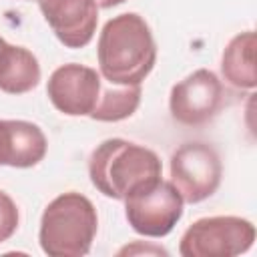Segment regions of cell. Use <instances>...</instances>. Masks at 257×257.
Listing matches in <instances>:
<instances>
[{
  "mask_svg": "<svg viewBox=\"0 0 257 257\" xmlns=\"http://www.w3.org/2000/svg\"><path fill=\"white\" fill-rule=\"evenodd\" d=\"M94 2H96L98 8H112V6H118V4H122L126 0H94Z\"/></svg>",
  "mask_w": 257,
  "mask_h": 257,
  "instance_id": "16",
  "label": "cell"
},
{
  "mask_svg": "<svg viewBox=\"0 0 257 257\" xmlns=\"http://www.w3.org/2000/svg\"><path fill=\"white\" fill-rule=\"evenodd\" d=\"M100 86V72L78 62H68L50 74L46 82V94L52 106L62 114L88 116L98 100Z\"/></svg>",
  "mask_w": 257,
  "mask_h": 257,
  "instance_id": "8",
  "label": "cell"
},
{
  "mask_svg": "<svg viewBox=\"0 0 257 257\" xmlns=\"http://www.w3.org/2000/svg\"><path fill=\"white\" fill-rule=\"evenodd\" d=\"M88 177L98 193L122 201L137 185L163 177V165L159 155L147 147L124 139H106L90 153Z\"/></svg>",
  "mask_w": 257,
  "mask_h": 257,
  "instance_id": "2",
  "label": "cell"
},
{
  "mask_svg": "<svg viewBox=\"0 0 257 257\" xmlns=\"http://www.w3.org/2000/svg\"><path fill=\"white\" fill-rule=\"evenodd\" d=\"M255 32L245 30L235 34L223 50L221 74L223 78L239 90H253L257 84L255 74Z\"/></svg>",
  "mask_w": 257,
  "mask_h": 257,
  "instance_id": "12",
  "label": "cell"
},
{
  "mask_svg": "<svg viewBox=\"0 0 257 257\" xmlns=\"http://www.w3.org/2000/svg\"><path fill=\"white\" fill-rule=\"evenodd\" d=\"M98 229L92 201L76 191L54 197L42 211L38 243L48 257H82Z\"/></svg>",
  "mask_w": 257,
  "mask_h": 257,
  "instance_id": "3",
  "label": "cell"
},
{
  "mask_svg": "<svg viewBox=\"0 0 257 257\" xmlns=\"http://www.w3.org/2000/svg\"><path fill=\"white\" fill-rule=\"evenodd\" d=\"M255 243V225L237 215L197 219L179 241L183 257H235Z\"/></svg>",
  "mask_w": 257,
  "mask_h": 257,
  "instance_id": "5",
  "label": "cell"
},
{
  "mask_svg": "<svg viewBox=\"0 0 257 257\" xmlns=\"http://www.w3.org/2000/svg\"><path fill=\"white\" fill-rule=\"evenodd\" d=\"M20 223V215H18V207L12 201V197L4 191H0V243L8 241Z\"/></svg>",
  "mask_w": 257,
  "mask_h": 257,
  "instance_id": "14",
  "label": "cell"
},
{
  "mask_svg": "<svg viewBox=\"0 0 257 257\" xmlns=\"http://www.w3.org/2000/svg\"><path fill=\"white\" fill-rule=\"evenodd\" d=\"M221 157L209 143L189 141L171 155V183L185 203L197 205L209 199L221 185Z\"/></svg>",
  "mask_w": 257,
  "mask_h": 257,
  "instance_id": "6",
  "label": "cell"
},
{
  "mask_svg": "<svg viewBox=\"0 0 257 257\" xmlns=\"http://www.w3.org/2000/svg\"><path fill=\"white\" fill-rule=\"evenodd\" d=\"M40 82L38 58L24 46L8 44L0 36V90L6 94H24Z\"/></svg>",
  "mask_w": 257,
  "mask_h": 257,
  "instance_id": "11",
  "label": "cell"
},
{
  "mask_svg": "<svg viewBox=\"0 0 257 257\" xmlns=\"http://www.w3.org/2000/svg\"><path fill=\"white\" fill-rule=\"evenodd\" d=\"M124 201V217L133 231L145 237H165L183 217V197L171 181L157 177L128 191Z\"/></svg>",
  "mask_w": 257,
  "mask_h": 257,
  "instance_id": "4",
  "label": "cell"
},
{
  "mask_svg": "<svg viewBox=\"0 0 257 257\" xmlns=\"http://www.w3.org/2000/svg\"><path fill=\"white\" fill-rule=\"evenodd\" d=\"M141 253H145V255H169L167 249H163L159 245H143V241L126 245L118 251V255H141Z\"/></svg>",
  "mask_w": 257,
  "mask_h": 257,
  "instance_id": "15",
  "label": "cell"
},
{
  "mask_svg": "<svg viewBox=\"0 0 257 257\" xmlns=\"http://www.w3.org/2000/svg\"><path fill=\"white\" fill-rule=\"evenodd\" d=\"M98 72L110 84H143L157 62V44L151 26L137 12L112 16L96 42Z\"/></svg>",
  "mask_w": 257,
  "mask_h": 257,
  "instance_id": "1",
  "label": "cell"
},
{
  "mask_svg": "<svg viewBox=\"0 0 257 257\" xmlns=\"http://www.w3.org/2000/svg\"><path fill=\"white\" fill-rule=\"evenodd\" d=\"M38 6L54 36L66 48H84L94 38L98 24L94 0H38Z\"/></svg>",
  "mask_w": 257,
  "mask_h": 257,
  "instance_id": "9",
  "label": "cell"
},
{
  "mask_svg": "<svg viewBox=\"0 0 257 257\" xmlns=\"http://www.w3.org/2000/svg\"><path fill=\"white\" fill-rule=\"evenodd\" d=\"M143 88L141 84L120 86V84H102L98 100L88 114L92 120L98 122H118L133 116L141 104Z\"/></svg>",
  "mask_w": 257,
  "mask_h": 257,
  "instance_id": "13",
  "label": "cell"
},
{
  "mask_svg": "<svg viewBox=\"0 0 257 257\" xmlns=\"http://www.w3.org/2000/svg\"><path fill=\"white\" fill-rule=\"evenodd\" d=\"M223 102V84L209 68H197L173 84L169 94L171 116L185 126L209 122Z\"/></svg>",
  "mask_w": 257,
  "mask_h": 257,
  "instance_id": "7",
  "label": "cell"
},
{
  "mask_svg": "<svg viewBox=\"0 0 257 257\" xmlns=\"http://www.w3.org/2000/svg\"><path fill=\"white\" fill-rule=\"evenodd\" d=\"M48 141L42 128L30 120H0V165L30 169L46 157Z\"/></svg>",
  "mask_w": 257,
  "mask_h": 257,
  "instance_id": "10",
  "label": "cell"
}]
</instances>
